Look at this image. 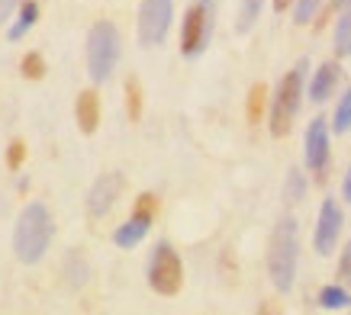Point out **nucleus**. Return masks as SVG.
Returning <instances> with one entry per match:
<instances>
[{"instance_id": "obj_1", "label": "nucleus", "mask_w": 351, "mask_h": 315, "mask_svg": "<svg viewBox=\"0 0 351 315\" xmlns=\"http://www.w3.org/2000/svg\"><path fill=\"white\" fill-rule=\"evenodd\" d=\"M297 254H300V229L293 216L274 225L271 231V244H267V273L277 293H290L293 280H297Z\"/></svg>"}, {"instance_id": "obj_2", "label": "nucleus", "mask_w": 351, "mask_h": 315, "mask_svg": "<svg viewBox=\"0 0 351 315\" xmlns=\"http://www.w3.org/2000/svg\"><path fill=\"white\" fill-rule=\"evenodd\" d=\"M55 222L52 212L45 210L43 203H29L16 219V231H13V251L23 264H39L52 244Z\"/></svg>"}, {"instance_id": "obj_3", "label": "nucleus", "mask_w": 351, "mask_h": 315, "mask_svg": "<svg viewBox=\"0 0 351 315\" xmlns=\"http://www.w3.org/2000/svg\"><path fill=\"white\" fill-rule=\"evenodd\" d=\"M306 58L297 62V68H290L280 84L274 90V100H271V136L284 138L293 126V119L300 113V100H303V81H306Z\"/></svg>"}, {"instance_id": "obj_4", "label": "nucleus", "mask_w": 351, "mask_h": 315, "mask_svg": "<svg viewBox=\"0 0 351 315\" xmlns=\"http://www.w3.org/2000/svg\"><path fill=\"white\" fill-rule=\"evenodd\" d=\"M119 62V32L113 23H94L87 32V74L97 84H104Z\"/></svg>"}, {"instance_id": "obj_5", "label": "nucleus", "mask_w": 351, "mask_h": 315, "mask_svg": "<svg viewBox=\"0 0 351 315\" xmlns=\"http://www.w3.org/2000/svg\"><path fill=\"white\" fill-rule=\"evenodd\" d=\"M210 32H213V0H193L187 16H184V29H181L184 58H197L210 45Z\"/></svg>"}, {"instance_id": "obj_6", "label": "nucleus", "mask_w": 351, "mask_h": 315, "mask_svg": "<svg viewBox=\"0 0 351 315\" xmlns=\"http://www.w3.org/2000/svg\"><path fill=\"white\" fill-rule=\"evenodd\" d=\"M181 284H184L181 257H178V251L171 244L161 242L152 251V261H149V286L158 296H174L181 290Z\"/></svg>"}, {"instance_id": "obj_7", "label": "nucleus", "mask_w": 351, "mask_h": 315, "mask_svg": "<svg viewBox=\"0 0 351 315\" xmlns=\"http://www.w3.org/2000/svg\"><path fill=\"white\" fill-rule=\"evenodd\" d=\"M174 16V0H142L138 7V42L158 45L171 29Z\"/></svg>"}, {"instance_id": "obj_8", "label": "nucleus", "mask_w": 351, "mask_h": 315, "mask_svg": "<svg viewBox=\"0 0 351 315\" xmlns=\"http://www.w3.org/2000/svg\"><path fill=\"white\" fill-rule=\"evenodd\" d=\"M341 225H345V216H341L339 203L335 200H322L319 216H316V231H313V244H316V254H332L335 244H339Z\"/></svg>"}, {"instance_id": "obj_9", "label": "nucleus", "mask_w": 351, "mask_h": 315, "mask_svg": "<svg viewBox=\"0 0 351 315\" xmlns=\"http://www.w3.org/2000/svg\"><path fill=\"white\" fill-rule=\"evenodd\" d=\"M123 174H117V171H110V174H104V177L94 180V187H90V193H87V212L94 216V219H100V216H107L113 206H117L119 193H123Z\"/></svg>"}, {"instance_id": "obj_10", "label": "nucleus", "mask_w": 351, "mask_h": 315, "mask_svg": "<svg viewBox=\"0 0 351 315\" xmlns=\"http://www.w3.org/2000/svg\"><path fill=\"white\" fill-rule=\"evenodd\" d=\"M303 158H306V168L313 174H322L329 164V123L316 116L306 126V145H303Z\"/></svg>"}, {"instance_id": "obj_11", "label": "nucleus", "mask_w": 351, "mask_h": 315, "mask_svg": "<svg viewBox=\"0 0 351 315\" xmlns=\"http://www.w3.org/2000/svg\"><path fill=\"white\" fill-rule=\"evenodd\" d=\"M339 62H322L316 71H313V81H309V100L313 103H326L332 97V90H335V84H339Z\"/></svg>"}, {"instance_id": "obj_12", "label": "nucleus", "mask_w": 351, "mask_h": 315, "mask_svg": "<svg viewBox=\"0 0 351 315\" xmlns=\"http://www.w3.org/2000/svg\"><path fill=\"white\" fill-rule=\"evenodd\" d=\"M155 216H149V212H136L132 210V219L123 222L117 231H113V242L119 244V248H136L145 235H149V225Z\"/></svg>"}, {"instance_id": "obj_13", "label": "nucleus", "mask_w": 351, "mask_h": 315, "mask_svg": "<svg viewBox=\"0 0 351 315\" xmlns=\"http://www.w3.org/2000/svg\"><path fill=\"white\" fill-rule=\"evenodd\" d=\"M75 116H77V126L84 136L97 132V123H100V100H97L94 90H81L75 103Z\"/></svg>"}, {"instance_id": "obj_14", "label": "nucleus", "mask_w": 351, "mask_h": 315, "mask_svg": "<svg viewBox=\"0 0 351 315\" xmlns=\"http://www.w3.org/2000/svg\"><path fill=\"white\" fill-rule=\"evenodd\" d=\"M332 42H335L332 49H335V55H339V58H348V55H351V10H345L339 16Z\"/></svg>"}, {"instance_id": "obj_15", "label": "nucleus", "mask_w": 351, "mask_h": 315, "mask_svg": "<svg viewBox=\"0 0 351 315\" xmlns=\"http://www.w3.org/2000/svg\"><path fill=\"white\" fill-rule=\"evenodd\" d=\"M265 0H239V16H235V32H248L261 16Z\"/></svg>"}, {"instance_id": "obj_16", "label": "nucleus", "mask_w": 351, "mask_h": 315, "mask_svg": "<svg viewBox=\"0 0 351 315\" xmlns=\"http://www.w3.org/2000/svg\"><path fill=\"white\" fill-rule=\"evenodd\" d=\"M319 305H322V309H329V312H335V309H348V305H351V293L345 290V286H339V284L322 286Z\"/></svg>"}, {"instance_id": "obj_17", "label": "nucleus", "mask_w": 351, "mask_h": 315, "mask_svg": "<svg viewBox=\"0 0 351 315\" xmlns=\"http://www.w3.org/2000/svg\"><path fill=\"white\" fill-rule=\"evenodd\" d=\"M36 20H39V3H23L20 13H16V23L10 26V39H20L26 29H32L36 26Z\"/></svg>"}, {"instance_id": "obj_18", "label": "nucleus", "mask_w": 351, "mask_h": 315, "mask_svg": "<svg viewBox=\"0 0 351 315\" xmlns=\"http://www.w3.org/2000/svg\"><path fill=\"white\" fill-rule=\"evenodd\" d=\"M332 129H335V132H348V129H351V87L345 90V97L339 100V106H335Z\"/></svg>"}, {"instance_id": "obj_19", "label": "nucleus", "mask_w": 351, "mask_h": 315, "mask_svg": "<svg viewBox=\"0 0 351 315\" xmlns=\"http://www.w3.org/2000/svg\"><path fill=\"white\" fill-rule=\"evenodd\" d=\"M303 193H306V180H303V174L293 168L287 174V184H284V200H287V203H300V200H303Z\"/></svg>"}, {"instance_id": "obj_20", "label": "nucleus", "mask_w": 351, "mask_h": 315, "mask_svg": "<svg viewBox=\"0 0 351 315\" xmlns=\"http://www.w3.org/2000/svg\"><path fill=\"white\" fill-rule=\"evenodd\" d=\"M319 3L322 0H293V23H297V26L313 23V16L319 13Z\"/></svg>"}, {"instance_id": "obj_21", "label": "nucleus", "mask_w": 351, "mask_h": 315, "mask_svg": "<svg viewBox=\"0 0 351 315\" xmlns=\"http://www.w3.org/2000/svg\"><path fill=\"white\" fill-rule=\"evenodd\" d=\"M126 110H129V119H132V123L142 116V90H138L136 77H129L126 81Z\"/></svg>"}, {"instance_id": "obj_22", "label": "nucleus", "mask_w": 351, "mask_h": 315, "mask_svg": "<svg viewBox=\"0 0 351 315\" xmlns=\"http://www.w3.org/2000/svg\"><path fill=\"white\" fill-rule=\"evenodd\" d=\"M261 110H265V84L252 87V97H248V119L258 123L261 119Z\"/></svg>"}, {"instance_id": "obj_23", "label": "nucleus", "mask_w": 351, "mask_h": 315, "mask_svg": "<svg viewBox=\"0 0 351 315\" xmlns=\"http://www.w3.org/2000/svg\"><path fill=\"white\" fill-rule=\"evenodd\" d=\"M23 74L26 77H32V81H39L45 74V62H43V55H36V52H29L26 58H23Z\"/></svg>"}, {"instance_id": "obj_24", "label": "nucleus", "mask_w": 351, "mask_h": 315, "mask_svg": "<svg viewBox=\"0 0 351 315\" xmlns=\"http://www.w3.org/2000/svg\"><path fill=\"white\" fill-rule=\"evenodd\" d=\"M339 277L345 284H351V242L345 244V251H341V257H339Z\"/></svg>"}, {"instance_id": "obj_25", "label": "nucleus", "mask_w": 351, "mask_h": 315, "mask_svg": "<svg viewBox=\"0 0 351 315\" xmlns=\"http://www.w3.org/2000/svg\"><path fill=\"white\" fill-rule=\"evenodd\" d=\"M20 161H23V142H13L10 145V168L16 171L20 168Z\"/></svg>"}, {"instance_id": "obj_26", "label": "nucleus", "mask_w": 351, "mask_h": 315, "mask_svg": "<svg viewBox=\"0 0 351 315\" xmlns=\"http://www.w3.org/2000/svg\"><path fill=\"white\" fill-rule=\"evenodd\" d=\"M13 7H16V0H0V26H3L7 20H10Z\"/></svg>"}, {"instance_id": "obj_27", "label": "nucleus", "mask_w": 351, "mask_h": 315, "mask_svg": "<svg viewBox=\"0 0 351 315\" xmlns=\"http://www.w3.org/2000/svg\"><path fill=\"white\" fill-rule=\"evenodd\" d=\"M341 193H345V200L351 203V168H348V174H345V180H341Z\"/></svg>"}, {"instance_id": "obj_28", "label": "nucleus", "mask_w": 351, "mask_h": 315, "mask_svg": "<svg viewBox=\"0 0 351 315\" xmlns=\"http://www.w3.org/2000/svg\"><path fill=\"white\" fill-rule=\"evenodd\" d=\"M332 10H351V0H332Z\"/></svg>"}, {"instance_id": "obj_29", "label": "nucleus", "mask_w": 351, "mask_h": 315, "mask_svg": "<svg viewBox=\"0 0 351 315\" xmlns=\"http://www.w3.org/2000/svg\"><path fill=\"white\" fill-rule=\"evenodd\" d=\"M287 7H293V0H274V10L277 13H284Z\"/></svg>"}]
</instances>
